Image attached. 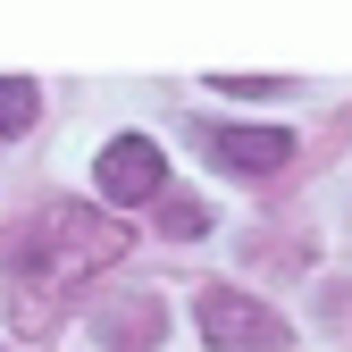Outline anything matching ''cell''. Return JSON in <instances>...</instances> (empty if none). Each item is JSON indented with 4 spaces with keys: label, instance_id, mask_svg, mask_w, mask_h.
I'll return each instance as SVG.
<instances>
[{
    "label": "cell",
    "instance_id": "obj_1",
    "mask_svg": "<svg viewBox=\"0 0 352 352\" xmlns=\"http://www.w3.org/2000/svg\"><path fill=\"white\" fill-rule=\"evenodd\" d=\"M126 252V227L118 218H93L76 201H51L42 218H25V227L0 235V269H9V319L25 336L59 327V294L84 285L93 269H109V260Z\"/></svg>",
    "mask_w": 352,
    "mask_h": 352
},
{
    "label": "cell",
    "instance_id": "obj_2",
    "mask_svg": "<svg viewBox=\"0 0 352 352\" xmlns=\"http://www.w3.org/2000/svg\"><path fill=\"white\" fill-rule=\"evenodd\" d=\"M193 319H201L210 352H285V344H294V336H285V319L269 311V302H252L243 285H201Z\"/></svg>",
    "mask_w": 352,
    "mask_h": 352
},
{
    "label": "cell",
    "instance_id": "obj_3",
    "mask_svg": "<svg viewBox=\"0 0 352 352\" xmlns=\"http://www.w3.org/2000/svg\"><path fill=\"white\" fill-rule=\"evenodd\" d=\"M101 193L109 201H126V210H135V201H160L168 193V160H160V143L151 135H118L109 151H101Z\"/></svg>",
    "mask_w": 352,
    "mask_h": 352
},
{
    "label": "cell",
    "instance_id": "obj_4",
    "mask_svg": "<svg viewBox=\"0 0 352 352\" xmlns=\"http://www.w3.org/2000/svg\"><path fill=\"white\" fill-rule=\"evenodd\" d=\"M210 160L235 168V176H269V168L294 160V135H285V126H218V135H210Z\"/></svg>",
    "mask_w": 352,
    "mask_h": 352
},
{
    "label": "cell",
    "instance_id": "obj_5",
    "mask_svg": "<svg viewBox=\"0 0 352 352\" xmlns=\"http://www.w3.org/2000/svg\"><path fill=\"white\" fill-rule=\"evenodd\" d=\"M160 327H168L160 294H126V302H109V311H101V344H109V352H151Z\"/></svg>",
    "mask_w": 352,
    "mask_h": 352
},
{
    "label": "cell",
    "instance_id": "obj_6",
    "mask_svg": "<svg viewBox=\"0 0 352 352\" xmlns=\"http://www.w3.org/2000/svg\"><path fill=\"white\" fill-rule=\"evenodd\" d=\"M34 109H42V93H34V84H25V76H0V135H25V126H34Z\"/></svg>",
    "mask_w": 352,
    "mask_h": 352
},
{
    "label": "cell",
    "instance_id": "obj_7",
    "mask_svg": "<svg viewBox=\"0 0 352 352\" xmlns=\"http://www.w3.org/2000/svg\"><path fill=\"white\" fill-rule=\"evenodd\" d=\"M160 227H168V235H201V227H210V210L185 201V193H168V201H160Z\"/></svg>",
    "mask_w": 352,
    "mask_h": 352
}]
</instances>
